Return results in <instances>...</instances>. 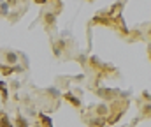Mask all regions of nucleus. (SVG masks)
<instances>
[{
	"label": "nucleus",
	"mask_w": 151,
	"mask_h": 127,
	"mask_svg": "<svg viewBox=\"0 0 151 127\" xmlns=\"http://www.w3.org/2000/svg\"><path fill=\"white\" fill-rule=\"evenodd\" d=\"M40 118H42V122H44L46 127H53L51 126V118H47V117H44V115H40Z\"/></svg>",
	"instance_id": "1"
},
{
	"label": "nucleus",
	"mask_w": 151,
	"mask_h": 127,
	"mask_svg": "<svg viewBox=\"0 0 151 127\" xmlns=\"http://www.w3.org/2000/svg\"><path fill=\"white\" fill-rule=\"evenodd\" d=\"M65 97H67V99H69V101H70L72 104H76V106H79V101H77L76 97H72V95H69V94H65Z\"/></svg>",
	"instance_id": "2"
},
{
	"label": "nucleus",
	"mask_w": 151,
	"mask_h": 127,
	"mask_svg": "<svg viewBox=\"0 0 151 127\" xmlns=\"http://www.w3.org/2000/svg\"><path fill=\"white\" fill-rule=\"evenodd\" d=\"M7 60L14 64V62H16V55H14V53H9V55H7Z\"/></svg>",
	"instance_id": "3"
},
{
	"label": "nucleus",
	"mask_w": 151,
	"mask_h": 127,
	"mask_svg": "<svg viewBox=\"0 0 151 127\" xmlns=\"http://www.w3.org/2000/svg\"><path fill=\"white\" fill-rule=\"evenodd\" d=\"M18 127H27V122L23 118H18Z\"/></svg>",
	"instance_id": "4"
}]
</instances>
